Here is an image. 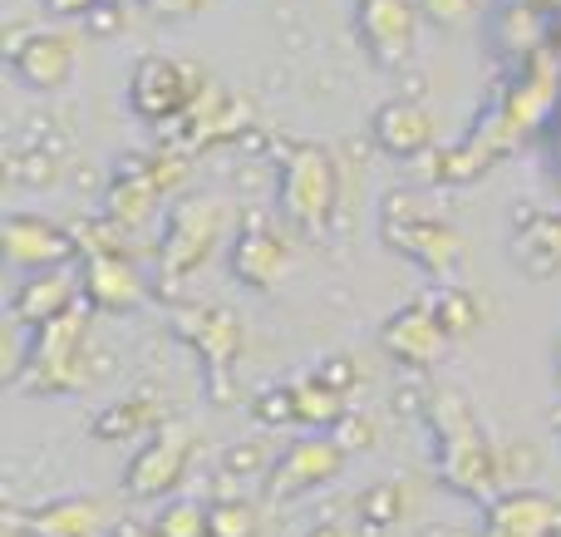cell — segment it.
<instances>
[{"label": "cell", "instance_id": "cell-1", "mask_svg": "<svg viewBox=\"0 0 561 537\" xmlns=\"http://www.w3.org/2000/svg\"><path fill=\"white\" fill-rule=\"evenodd\" d=\"M217 232H222V203L213 197H197V203L178 207L173 222H168V242H163V282L178 286L187 272L207 262Z\"/></svg>", "mask_w": 561, "mask_h": 537}, {"label": "cell", "instance_id": "cell-2", "mask_svg": "<svg viewBox=\"0 0 561 537\" xmlns=\"http://www.w3.org/2000/svg\"><path fill=\"white\" fill-rule=\"evenodd\" d=\"M330 197H335V163H330V153L325 148H300L286 168V183H280V203H286L290 222L320 227L330 213Z\"/></svg>", "mask_w": 561, "mask_h": 537}, {"label": "cell", "instance_id": "cell-3", "mask_svg": "<svg viewBox=\"0 0 561 537\" xmlns=\"http://www.w3.org/2000/svg\"><path fill=\"white\" fill-rule=\"evenodd\" d=\"M385 207H389V213H385L389 237H394L409 256H419V262L434 266V272H454V266H458V237L448 232L444 222L414 213V203H409V197H389Z\"/></svg>", "mask_w": 561, "mask_h": 537}, {"label": "cell", "instance_id": "cell-4", "mask_svg": "<svg viewBox=\"0 0 561 537\" xmlns=\"http://www.w3.org/2000/svg\"><path fill=\"white\" fill-rule=\"evenodd\" d=\"M193 99V75L173 59H144L134 75V104L144 118H168Z\"/></svg>", "mask_w": 561, "mask_h": 537}, {"label": "cell", "instance_id": "cell-5", "mask_svg": "<svg viewBox=\"0 0 561 537\" xmlns=\"http://www.w3.org/2000/svg\"><path fill=\"white\" fill-rule=\"evenodd\" d=\"M359 35L379 59H404L414 45V10L409 0H359Z\"/></svg>", "mask_w": 561, "mask_h": 537}, {"label": "cell", "instance_id": "cell-6", "mask_svg": "<svg viewBox=\"0 0 561 537\" xmlns=\"http://www.w3.org/2000/svg\"><path fill=\"white\" fill-rule=\"evenodd\" d=\"M280 272H286V247H280L276 232H266L262 217H252L247 237L237 242V276L256 292H266V286L280 282Z\"/></svg>", "mask_w": 561, "mask_h": 537}, {"label": "cell", "instance_id": "cell-7", "mask_svg": "<svg viewBox=\"0 0 561 537\" xmlns=\"http://www.w3.org/2000/svg\"><path fill=\"white\" fill-rule=\"evenodd\" d=\"M5 242H10V256L25 266H55L69 256V237L49 222H35V217H10Z\"/></svg>", "mask_w": 561, "mask_h": 537}, {"label": "cell", "instance_id": "cell-8", "mask_svg": "<svg viewBox=\"0 0 561 537\" xmlns=\"http://www.w3.org/2000/svg\"><path fill=\"white\" fill-rule=\"evenodd\" d=\"M173 178H178L173 158H163V163L148 168V173H128L124 183H114V193H108V213L124 217V222H138V217H144L148 207L168 193V183H173Z\"/></svg>", "mask_w": 561, "mask_h": 537}, {"label": "cell", "instance_id": "cell-9", "mask_svg": "<svg viewBox=\"0 0 561 537\" xmlns=\"http://www.w3.org/2000/svg\"><path fill=\"white\" fill-rule=\"evenodd\" d=\"M15 69L35 89H59L69 79V69H75V49L59 35H35L25 49H15Z\"/></svg>", "mask_w": 561, "mask_h": 537}, {"label": "cell", "instance_id": "cell-10", "mask_svg": "<svg viewBox=\"0 0 561 537\" xmlns=\"http://www.w3.org/2000/svg\"><path fill=\"white\" fill-rule=\"evenodd\" d=\"M375 128L389 153H419V148H428V138H434V118L419 104H389Z\"/></svg>", "mask_w": 561, "mask_h": 537}, {"label": "cell", "instance_id": "cell-11", "mask_svg": "<svg viewBox=\"0 0 561 537\" xmlns=\"http://www.w3.org/2000/svg\"><path fill=\"white\" fill-rule=\"evenodd\" d=\"M183 331L193 335L197 345L207 351V361L222 370V361L242 345V321H237L232 311H222V306H207V311H197V316H187L183 321Z\"/></svg>", "mask_w": 561, "mask_h": 537}, {"label": "cell", "instance_id": "cell-12", "mask_svg": "<svg viewBox=\"0 0 561 537\" xmlns=\"http://www.w3.org/2000/svg\"><path fill=\"white\" fill-rule=\"evenodd\" d=\"M385 345L394 355H404V361H428V355L444 345V331H438V316H428V311H404L399 321H389V331H385Z\"/></svg>", "mask_w": 561, "mask_h": 537}, {"label": "cell", "instance_id": "cell-13", "mask_svg": "<svg viewBox=\"0 0 561 537\" xmlns=\"http://www.w3.org/2000/svg\"><path fill=\"white\" fill-rule=\"evenodd\" d=\"M89 292L99 296L104 306H134L138 296V276L128 266H118V256H94L89 262Z\"/></svg>", "mask_w": 561, "mask_h": 537}, {"label": "cell", "instance_id": "cell-14", "mask_svg": "<svg viewBox=\"0 0 561 537\" xmlns=\"http://www.w3.org/2000/svg\"><path fill=\"white\" fill-rule=\"evenodd\" d=\"M69 276H45V282H30L25 292H20V301H15V311L25 316V321H49V316H59L69 306Z\"/></svg>", "mask_w": 561, "mask_h": 537}, {"label": "cell", "instance_id": "cell-15", "mask_svg": "<svg viewBox=\"0 0 561 537\" xmlns=\"http://www.w3.org/2000/svg\"><path fill=\"white\" fill-rule=\"evenodd\" d=\"M89 518H94V509H79V503H65V509L45 513L39 533H45V537H84V533H89Z\"/></svg>", "mask_w": 561, "mask_h": 537}, {"label": "cell", "instance_id": "cell-16", "mask_svg": "<svg viewBox=\"0 0 561 537\" xmlns=\"http://www.w3.org/2000/svg\"><path fill=\"white\" fill-rule=\"evenodd\" d=\"M178 459H183V444H178V439H168V444H163V454H148V459L138 464V473H134V479H138V489H144V479H148V473H158V489H168V479H173Z\"/></svg>", "mask_w": 561, "mask_h": 537}, {"label": "cell", "instance_id": "cell-17", "mask_svg": "<svg viewBox=\"0 0 561 537\" xmlns=\"http://www.w3.org/2000/svg\"><path fill=\"white\" fill-rule=\"evenodd\" d=\"M330 469H335V454H325V449H316V444H306V449L290 459V469L280 473V479H286V489H296L300 473H330Z\"/></svg>", "mask_w": 561, "mask_h": 537}, {"label": "cell", "instance_id": "cell-18", "mask_svg": "<svg viewBox=\"0 0 561 537\" xmlns=\"http://www.w3.org/2000/svg\"><path fill=\"white\" fill-rule=\"evenodd\" d=\"M217 537H252V513L247 509H222L217 513Z\"/></svg>", "mask_w": 561, "mask_h": 537}, {"label": "cell", "instance_id": "cell-19", "mask_svg": "<svg viewBox=\"0 0 561 537\" xmlns=\"http://www.w3.org/2000/svg\"><path fill=\"white\" fill-rule=\"evenodd\" d=\"M203 533V518L193 509H173L168 513V537H197Z\"/></svg>", "mask_w": 561, "mask_h": 537}, {"label": "cell", "instance_id": "cell-20", "mask_svg": "<svg viewBox=\"0 0 561 537\" xmlns=\"http://www.w3.org/2000/svg\"><path fill=\"white\" fill-rule=\"evenodd\" d=\"M424 5H428V15H434V20L458 25V20H463V10H468V0H424Z\"/></svg>", "mask_w": 561, "mask_h": 537}, {"label": "cell", "instance_id": "cell-21", "mask_svg": "<svg viewBox=\"0 0 561 537\" xmlns=\"http://www.w3.org/2000/svg\"><path fill=\"white\" fill-rule=\"evenodd\" d=\"M49 5H55V10H89L94 0H49Z\"/></svg>", "mask_w": 561, "mask_h": 537}, {"label": "cell", "instance_id": "cell-22", "mask_svg": "<svg viewBox=\"0 0 561 537\" xmlns=\"http://www.w3.org/2000/svg\"><path fill=\"white\" fill-rule=\"evenodd\" d=\"M173 5H193V0H173Z\"/></svg>", "mask_w": 561, "mask_h": 537}]
</instances>
